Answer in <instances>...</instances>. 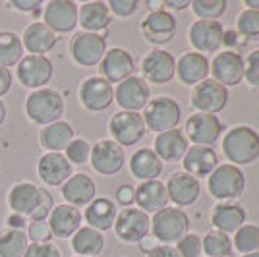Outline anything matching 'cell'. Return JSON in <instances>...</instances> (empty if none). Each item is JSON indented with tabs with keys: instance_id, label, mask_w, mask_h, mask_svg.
Segmentation results:
<instances>
[{
	"instance_id": "cell-18",
	"label": "cell",
	"mask_w": 259,
	"mask_h": 257,
	"mask_svg": "<svg viewBox=\"0 0 259 257\" xmlns=\"http://www.w3.org/2000/svg\"><path fill=\"white\" fill-rule=\"evenodd\" d=\"M186 134L194 145L211 147L223 134V124L217 114L195 112L186 120Z\"/></svg>"
},
{
	"instance_id": "cell-11",
	"label": "cell",
	"mask_w": 259,
	"mask_h": 257,
	"mask_svg": "<svg viewBox=\"0 0 259 257\" xmlns=\"http://www.w3.org/2000/svg\"><path fill=\"white\" fill-rule=\"evenodd\" d=\"M89 162L93 170L99 172L101 176H114L124 168L126 153H124V147H120L116 141L101 140L95 145H91Z\"/></svg>"
},
{
	"instance_id": "cell-3",
	"label": "cell",
	"mask_w": 259,
	"mask_h": 257,
	"mask_svg": "<svg viewBox=\"0 0 259 257\" xmlns=\"http://www.w3.org/2000/svg\"><path fill=\"white\" fill-rule=\"evenodd\" d=\"M190 219L182 209L176 207H164L153 215L151 219V232L153 238L161 244H178L184 236L188 234Z\"/></svg>"
},
{
	"instance_id": "cell-47",
	"label": "cell",
	"mask_w": 259,
	"mask_h": 257,
	"mask_svg": "<svg viewBox=\"0 0 259 257\" xmlns=\"http://www.w3.org/2000/svg\"><path fill=\"white\" fill-rule=\"evenodd\" d=\"M23 257H62L60 247L53 244V242H47V244H29Z\"/></svg>"
},
{
	"instance_id": "cell-6",
	"label": "cell",
	"mask_w": 259,
	"mask_h": 257,
	"mask_svg": "<svg viewBox=\"0 0 259 257\" xmlns=\"http://www.w3.org/2000/svg\"><path fill=\"white\" fill-rule=\"evenodd\" d=\"M107 53V37L103 33L79 31L70 41V56L77 66L93 68L101 64Z\"/></svg>"
},
{
	"instance_id": "cell-43",
	"label": "cell",
	"mask_w": 259,
	"mask_h": 257,
	"mask_svg": "<svg viewBox=\"0 0 259 257\" xmlns=\"http://www.w3.org/2000/svg\"><path fill=\"white\" fill-rule=\"evenodd\" d=\"M64 157L72 164H85L89 161V157H91V143L85 141L83 138H76L66 147Z\"/></svg>"
},
{
	"instance_id": "cell-17",
	"label": "cell",
	"mask_w": 259,
	"mask_h": 257,
	"mask_svg": "<svg viewBox=\"0 0 259 257\" xmlns=\"http://www.w3.org/2000/svg\"><path fill=\"white\" fill-rule=\"evenodd\" d=\"M99 70H101V77H105L108 83H120L134 75L136 62H134V56L126 49L112 47L105 53L99 64Z\"/></svg>"
},
{
	"instance_id": "cell-12",
	"label": "cell",
	"mask_w": 259,
	"mask_h": 257,
	"mask_svg": "<svg viewBox=\"0 0 259 257\" xmlns=\"http://www.w3.org/2000/svg\"><path fill=\"white\" fill-rule=\"evenodd\" d=\"M79 103L89 112H103L114 103V87L101 75H91L79 85Z\"/></svg>"
},
{
	"instance_id": "cell-15",
	"label": "cell",
	"mask_w": 259,
	"mask_h": 257,
	"mask_svg": "<svg viewBox=\"0 0 259 257\" xmlns=\"http://www.w3.org/2000/svg\"><path fill=\"white\" fill-rule=\"evenodd\" d=\"M114 101L122 110L140 112L141 108H145V105L151 101V91H149V85L143 77L132 75L116 85Z\"/></svg>"
},
{
	"instance_id": "cell-39",
	"label": "cell",
	"mask_w": 259,
	"mask_h": 257,
	"mask_svg": "<svg viewBox=\"0 0 259 257\" xmlns=\"http://www.w3.org/2000/svg\"><path fill=\"white\" fill-rule=\"evenodd\" d=\"M201 249L207 253V257H230L232 240L221 230H209L201 240Z\"/></svg>"
},
{
	"instance_id": "cell-1",
	"label": "cell",
	"mask_w": 259,
	"mask_h": 257,
	"mask_svg": "<svg viewBox=\"0 0 259 257\" xmlns=\"http://www.w3.org/2000/svg\"><path fill=\"white\" fill-rule=\"evenodd\" d=\"M66 112V101L53 87L35 89L25 97V116L31 124L49 126L62 120Z\"/></svg>"
},
{
	"instance_id": "cell-33",
	"label": "cell",
	"mask_w": 259,
	"mask_h": 257,
	"mask_svg": "<svg viewBox=\"0 0 259 257\" xmlns=\"http://www.w3.org/2000/svg\"><path fill=\"white\" fill-rule=\"evenodd\" d=\"M116 215H118V209H116V203L112 199H108V197H95L85 207L83 219H85V223L91 228H95L99 232H105V230H110L114 226Z\"/></svg>"
},
{
	"instance_id": "cell-52",
	"label": "cell",
	"mask_w": 259,
	"mask_h": 257,
	"mask_svg": "<svg viewBox=\"0 0 259 257\" xmlns=\"http://www.w3.org/2000/svg\"><path fill=\"white\" fill-rule=\"evenodd\" d=\"M12 83H14V75H12V72L8 70V68H2V66H0V99L10 93Z\"/></svg>"
},
{
	"instance_id": "cell-21",
	"label": "cell",
	"mask_w": 259,
	"mask_h": 257,
	"mask_svg": "<svg viewBox=\"0 0 259 257\" xmlns=\"http://www.w3.org/2000/svg\"><path fill=\"white\" fill-rule=\"evenodd\" d=\"M37 174L47 186L58 188L74 174V168L62 153H45L37 162Z\"/></svg>"
},
{
	"instance_id": "cell-42",
	"label": "cell",
	"mask_w": 259,
	"mask_h": 257,
	"mask_svg": "<svg viewBox=\"0 0 259 257\" xmlns=\"http://www.w3.org/2000/svg\"><path fill=\"white\" fill-rule=\"evenodd\" d=\"M238 33L248 37V39H257L259 37V12L257 10H246L238 16L236 22Z\"/></svg>"
},
{
	"instance_id": "cell-32",
	"label": "cell",
	"mask_w": 259,
	"mask_h": 257,
	"mask_svg": "<svg viewBox=\"0 0 259 257\" xmlns=\"http://www.w3.org/2000/svg\"><path fill=\"white\" fill-rule=\"evenodd\" d=\"M155 155L164 162H178L184 159L188 151V141L184 138L182 130L174 128L168 132L157 134L155 138Z\"/></svg>"
},
{
	"instance_id": "cell-4",
	"label": "cell",
	"mask_w": 259,
	"mask_h": 257,
	"mask_svg": "<svg viewBox=\"0 0 259 257\" xmlns=\"http://www.w3.org/2000/svg\"><path fill=\"white\" fill-rule=\"evenodd\" d=\"M141 116L145 122V128L162 134V132L178 128V122L182 118V108L172 97H155L145 105Z\"/></svg>"
},
{
	"instance_id": "cell-55",
	"label": "cell",
	"mask_w": 259,
	"mask_h": 257,
	"mask_svg": "<svg viewBox=\"0 0 259 257\" xmlns=\"http://www.w3.org/2000/svg\"><path fill=\"white\" fill-rule=\"evenodd\" d=\"M6 116H8V108H6V103H4L2 99H0V126L4 124Z\"/></svg>"
},
{
	"instance_id": "cell-48",
	"label": "cell",
	"mask_w": 259,
	"mask_h": 257,
	"mask_svg": "<svg viewBox=\"0 0 259 257\" xmlns=\"http://www.w3.org/2000/svg\"><path fill=\"white\" fill-rule=\"evenodd\" d=\"M244 77L251 87H259V51L249 53L244 62Z\"/></svg>"
},
{
	"instance_id": "cell-38",
	"label": "cell",
	"mask_w": 259,
	"mask_h": 257,
	"mask_svg": "<svg viewBox=\"0 0 259 257\" xmlns=\"http://www.w3.org/2000/svg\"><path fill=\"white\" fill-rule=\"evenodd\" d=\"M29 246L25 230L16 228H2L0 230V257H23Z\"/></svg>"
},
{
	"instance_id": "cell-23",
	"label": "cell",
	"mask_w": 259,
	"mask_h": 257,
	"mask_svg": "<svg viewBox=\"0 0 259 257\" xmlns=\"http://www.w3.org/2000/svg\"><path fill=\"white\" fill-rule=\"evenodd\" d=\"M141 35L145 37V41L155 45L168 43L176 33V18L170 12L159 10L151 12L143 22H141Z\"/></svg>"
},
{
	"instance_id": "cell-36",
	"label": "cell",
	"mask_w": 259,
	"mask_h": 257,
	"mask_svg": "<svg viewBox=\"0 0 259 257\" xmlns=\"http://www.w3.org/2000/svg\"><path fill=\"white\" fill-rule=\"evenodd\" d=\"M70 246L81 257H95L105 247V236L91 226H81L76 234L70 238Z\"/></svg>"
},
{
	"instance_id": "cell-40",
	"label": "cell",
	"mask_w": 259,
	"mask_h": 257,
	"mask_svg": "<svg viewBox=\"0 0 259 257\" xmlns=\"http://www.w3.org/2000/svg\"><path fill=\"white\" fill-rule=\"evenodd\" d=\"M232 246L236 247L240 253H253L259 251V226L244 225L234 232V242Z\"/></svg>"
},
{
	"instance_id": "cell-9",
	"label": "cell",
	"mask_w": 259,
	"mask_h": 257,
	"mask_svg": "<svg viewBox=\"0 0 259 257\" xmlns=\"http://www.w3.org/2000/svg\"><path fill=\"white\" fill-rule=\"evenodd\" d=\"M114 232L126 244H140L151 232V219L138 207H126L116 215Z\"/></svg>"
},
{
	"instance_id": "cell-19",
	"label": "cell",
	"mask_w": 259,
	"mask_h": 257,
	"mask_svg": "<svg viewBox=\"0 0 259 257\" xmlns=\"http://www.w3.org/2000/svg\"><path fill=\"white\" fill-rule=\"evenodd\" d=\"M209 72L213 74V79L221 85H238L244 79V58L236 51H223L209 64Z\"/></svg>"
},
{
	"instance_id": "cell-37",
	"label": "cell",
	"mask_w": 259,
	"mask_h": 257,
	"mask_svg": "<svg viewBox=\"0 0 259 257\" xmlns=\"http://www.w3.org/2000/svg\"><path fill=\"white\" fill-rule=\"evenodd\" d=\"M23 53L25 51H23L22 37L10 29H2L0 31V66L8 70L12 66H18L25 56Z\"/></svg>"
},
{
	"instance_id": "cell-56",
	"label": "cell",
	"mask_w": 259,
	"mask_h": 257,
	"mask_svg": "<svg viewBox=\"0 0 259 257\" xmlns=\"http://www.w3.org/2000/svg\"><path fill=\"white\" fill-rule=\"evenodd\" d=\"M246 6L249 10H257L259 12V0H246Z\"/></svg>"
},
{
	"instance_id": "cell-54",
	"label": "cell",
	"mask_w": 259,
	"mask_h": 257,
	"mask_svg": "<svg viewBox=\"0 0 259 257\" xmlns=\"http://www.w3.org/2000/svg\"><path fill=\"white\" fill-rule=\"evenodd\" d=\"M192 2H188V0H166L164 2V6H168V8H172V10H184V8H188Z\"/></svg>"
},
{
	"instance_id": "cell-41",
	"label": "cell",
	"mask_w": 259,
	"mask_h": 257,
	"mask_svg": "<svg viewBox=\"0 0 259 257\" xmlns=\"http://www.w3.org/2000/svg\"><path fill=\"white\" fill-rule=\"evenodd\" d=\"M190 6L199 20H215L217 22V18H221L227 12L228 2L227 0H194Z\"/></svg>"
},
{
	"instance_id": "cell-13",
	"label": "cell",
	"mask_w": 259,
	"mask_h": 257,
	"mask_svg": "<svg viewBox=\"0 0 259 257\" xmlns=\"http://www.w3.org/2000/svg\"><path fill=\"white\" fill-rule=\"evenodd\" d=\"M141 74L145 81L155 85H164L176 75V60L168 51L153 49L141 60Z\"/></svg>"
},
{
	"instance_id": "cell-14",
	"label": "cell",
	"mask_w": 259,
	"mask_h": 257,
	"mask_svg": "<svg viewBox=\"0 0 259 257\" xmlns=\"http://www.w3.org/2000/svg\"><path fill=\"white\" fill-rule=\"evenodd\" d=\"M228 103V89L221 83H217L215 79H203L201 83L192 89V107L197 112H205V114H217Z\"/></svg>"
},
{
	"instance_id": "cell-53",
	"label": "cell",
	"mask_w": 259,
	"mask_h": 257,
	"mask_svg": "<svg viewBox=\"0 0 259 257\" xmlns=\"http://www.w3.org/2000/svg\"><path fill=\"white\" fill-rule=\"evenodd\" d=\"M27 219L22 217V215H16V213H10L6 217V226L8 228H16V230H23V228H27Z\"/></svg>"
},
{
	"instance_id": "cell-28",
	"label": "cell",
	"mask_w": 259,
	"mask_h": 257,
	"mask_svg": "<svg viewBox=\"0 0 259 257\" xmlns=\"http://www.w3.org/2000/svg\"><path fill=\"white\" fill-rule=\"evenodd\" d=\"M136 190V199L134 203L138 205L143 213H157L166 207L168 203V193H166V186L161 180H147L141 182Z\"/></svg>"
},
{
	"instance_id": "cell-51",
	"label": "cell",
	"mask_w": 259,
	"mask_h": 257,
	"mask_svg": "<svg viewBox=\"0 0 259 257\" xmlns=\"http://www.w3.org/2000/svg\"><path fill=\"white\" fill-rule=\"evenodd\" d=\"M147 257H182L178 253V249L174 246H166V244H161V246L151 247L149 251H145Z\"/></svg>"
},
{
	"instance_id": "cell-5",
	"label": "cell",
	"mask_w": 259,
	"mask_h": 257,
	"mask_svg": "<svg viewBox=\"0 0 259 257\" xmlns=\"http://www.w3.org/2000/svg\"><path fill=\"white\" fill-rule=\"evenodd\" d=\"M207 188L215 199H221V201L238 199L246 190V176L234 164H221L211 172Z\"/></svg>"
},
{
	"instance_id": "cell-35",
	"label": "cell",
	"mask_w": 259,
	"mask_h": 257,
	"mask_svg": "<svg viewBox=\"0 0 259 257\" xmlns=\"http://www.w3.org/2000/svg\"><path fill=\"white\" fill-rule=\"evenodd\" d=\"M211 223L215 226V230L230 234L246 225V211L244 207L236 203H219L211 213Z\"/></svg>"
},
{
	"instance_id": "cell-58",
	"label": "cell",
	"mask_w": 259,
	"mask_h": 257,
	"mask_svg": "<svg viewBox=\"0 0 259 257\" xmlns=\"http://www.w3.org/2000/svg\"><path fill=\"white\" fill-rule=\"evenodd\" d=\"M74 257H81V255H74Z\"/></svg>"
},
{
	"instance_id": "cell-31",
	"label": "cell",
	"mask_w": 259,
	"mask_h": 257,
	"mask_svg": "<svg viewBox=\"0 0 259 257\" xmlns=\"http://www.w3.org/2000/svg\"><path fill=\"white\" fill-rule=\"evenodd\" d=\"M74 140H76V132L66 120H58L54 124L45 126L39 134V143L45 153H62Z\"/></svg>"
},
{
	"instance_id": "cell-2",
	"label": "cell",
	"mask_w": 259,
	"mask_h": 257,
	"mask_svg": "<svg viewBox=\"0 0 259 257\" xmlns=\"http://www.w3.org/2000/svg\"><path fill=\"white\" fill-rule=\"evenodd\" d=\"M223 153L230 164L242 166L259 159V134L249 126H234L223 138Z\"/></svg>"
},
{
	"instance_id": "cell-10",
	"label": "cell",
	"mask_w": 259,
	"mask_h": 257,
	"mask_svg": "<svg viewBox=\"0 0 259 257\" xmlns=\"http://www.w3.org/2000/svg\"><path fill=\"white\" fill-rule=\"evenodd\" d=\"M108 132L112 136V141H116L120 147L138 145L145 136V122L140 112H128L118 110L108 122Z\"/></svg>"
},
{
	"instance_id": "cell-34",
	"label": "cell",
	"mask_w": 259,
	"mask_h": 257,
	"mask_svg": "<svg viewBox=\"0 0 259 257\" xmlns=\"http://www.w3.org/2000/svg\"><path fill=\"white\" fill-rule=\"evenodd\" d=\"M130 170L141 182L157 180V176H161L162 172V161L155 155L153 149L143 147L130 157Z\"/></svg>"
},
{
	"instance_id": "cell-25",
	"label": "cell",
	"mask_w": 259,
	"mask_h": 257,
	"mask_svg": "<svg viewBox=\"0 0 259 257\" xmlns=\"http://www.w3.org/2000/svg\"><path fill=\"white\" fill-rule=\"evenodd\" d=\"M83 215L77 207L68 203L54 205L53 213L47 219V225L53 232V238H72L81 228Z\"/></svg>"
},
{
	"instance_id": "cell-20",
	"label": "cell",
	"mask_w": 259,
	"mask_h": 257,
	"mask_svg": "<svg viewBox=\"0 0 259 257\" xmlns=\"http://www.w3.org/2000/svg\"><path fill=\"white\" fill-rule=\"evenodd\" d=\"M225 41V29L215 20H197L190 27V43L199 54L217 53Z\"/></svg>"
},
{
	"instance_id": "cell-46",
	"label": "cell",
	"mask_w": 259,
	"mask_h": 257,
	"mask_svg": "<svg viewBox=\"0 0 259 257\" xmlns=\"http://www.w3.org/2000/svg\"><path fill=\"white\" fill-rule=\"evenodd\" d=\"M110 14L118 16V18H130L140 10V2L138 0H110L107 2Z\"/></svg>"
},
{
	"instance_id": "cell-24",
	"label": "cell",
	"mask_w": 259,
	"mask_h": 257,
	"mask_svg": "<svg viewBox=\"0 0 259 257\" xmlns=\"http://www.w3.org/2000/svg\"><path fill=\"white\" fill-rule=\"evenodd\" d=\"M20 37H22L23 51H27L29 54H39V56H47L49 53H53L54 47L58 45V35L43 22H33L25 25Z\"/></svg>"
},
{
	"instance_id": "cell-44",
	"label": "cell",
	"mask_w": 259,
	"mask_h": 257,
	"mask_svg": "<svg viewBox=\"0 0 259 257\" xmlns=\"http://www.w3.org/2000/svg\"><path fill=\"white\" fill-rule=\"evenodd\" d=\"M27 240L31 244H47L53 242V232L45 221H35V223H27Z\"/></svg>"
},
{
	"instance_id": "cell-8",
	"label": "cell",
	"mask_w": 259,
	"mask_h": 257,
	"mask_svg": "<svg viewBox=\"0 0 259 257\" xmlns=\"http://www.w3.org/2000/svg\"><path fill=\"white\" fill-rule=\"evenodd\" d=\"M45 193H47V190L37 186L35 182L20 180V182L12 184L8 195H6V203H8L12 213L22 215L29 221L35 215V211L39 209V205L43 203Z\"/></svg>"
},
{
	"instance_id": "cell-57",
	"label": "cell",
	"mask_w": 259,
	"mask_h": 257,
	"mask_svg": "<svg viewBox=\"0 0 259 257\" xmlns=\"http://www.w3.org/2000/svg\"><path fill=\"white\" fill-rule=\"evenodd\" d=\"M242 257H259V251H253V253H244Z\"/></svg>"
},
{
	"instance_id": "cell-16",
	"label": "cell",
	"mask_w": 259,
	"mask_h": 257,
	"mask_svg": "<svg viewBox=\"0 0 259 257\" xmlns=\"http://www.w3.org/2000/svg\"><path fill=\"white\" fill-rule=\"evenodd\" d=\"M43 23L58 33H72L77 27V4L72 0H51L43 6Z\"/></svg>"
},
{
	"instance_id": "cell-26",
	"label": "cell",
	"mask_w": 259,
	"mask_h": 257,
	"mask_svg": "<svg viewBox=\"0 0 259 257\" xmlns=\"http://www.w3.org/2000/svg\"><path fill=\"white\" fill-rule=\"evenodd\" d=\"M184 172H188L194 178H207L211 172L219 166V159L213 147H203V145H192L188 147L182 159Z\"/></svg>"
},
{
	"instance_id": "cell-22",
	"label": "cell",
	"mask_w": 259,
	"mask_h": 257,
	"mask_svg": "<svg viewBox=\"0 0 259 257\" xmlns=\"http://www.w3.org/2000/svg\"><path fill=\"white\" fill-rule=\"evenodd\" d=\"M97 195V184L95 180L85 174V172H79V174H72L64 184H62V197L68 205L72 207H87L95 199Z\"/></svg>"
},
{
	"instance_id": "cell-27",
	"label": "cell",
	"mask_w": 259,
	"mask_h": 257,
	"mask_svg": "<svg viewBox=\"0 0 259 257\" xmlns=\"http://www.w3.org/2000/svg\"><path fill=\"white\" fill-rule=\"evenodd\" d=\"M166 186V193H168V199L174 201V205L178 207H186V205H192L197 201L199 192H201V186L199 180L190 176L188 172H176L168 178Z\"/></svg>"
},
{
	"instance_id": "cell-50",
	"label": "cell",
	"mask_w": 259,
	"mask_h": 257,
	"mask_svg": "<svg viewBox=\"0 0 259 257\" xmlns=\"http://www.w3.org/2000/svg\"><path fill=\"white\" fill-rule=\"evenodd\" d=\"M134 199H136V190L132 186H128V184L120 186L118 192H116V203L124 205V209H126V207H132Z\"/></svg>"
},
{
	"instance_id": "cell-30",
	"label": "cell",
	"mask_w": 259,
	"mask_h": 257,
	"mask_svg": "<svg viewBox=\"0 0 259 257\" xmlns=\"http://www.w3.org/2000/svg\"><path fill=\"white\" fill-rule=\"evenodd\" d=\"M112 22V14L108 10L107 2H85L77 8V23L83 27V31L89 33H103L108 29Z\"/></svg>"
},
{
	"instance_id": "cell-49",
	"label": "cell",
	"mask_w": 259,
	"mask_h": 257,
	"mask_svg": "<svg viewBox=\"0 0 259 257\" xmlns=\"http://www.w3.org/2000/svg\"><path fill=\"white\" fill-rule=\"evenodd\" d=\"M43 2L41 0H10L8 2V8L16 12H22V14H39L43 10Z\"/></svg>"
},
{
	"instance_id": "cell-29",
	"label": "cell",
	"mask_w": 259,
	"mask_h": 257,
	"mask_svg": "<svg viewBox=\"0 0 259 257\" xmlns=\"http://www.w3.org/2000/svg\"><path fill=\"white\" fill-rule=\"evenodd\" d=\"M176 74H178V79L182 81L184 85L195 87L203 79H207V75H209V60H207L205 54L186 53L176 62Z\"/></svg>"
},
{
	"instance_id": "cell-7",
	"label": "cell",
	"mask_w": 259,
	"mask_h": 257,
	"mask_svg": "<svg viewBox=\"0 0 259 257\" xmlns=\"http://www.w3.org/2000/svg\"><path fill=\"white\" fill-rule=\"evenodd\" d=\"M54 75L53 60L49 56H39V54H25L20 64L16 66V77L23 87L27 89H43L51 83Z\"/></svg>"
},
{
	"instance_id": "cell-45",
	"label": "cell",
	"mask_w": 259,
	"mask_h": 257,
	"mask_svg": "<svg viewBox=\"0 0 259 257\" xmlns=\"http://www.w3.org/2000/svg\"><path fill=\"white\" fill-rule=\"evenodd\" d=\"M176 249L182 257H199V253L203 251L201 249V238L197 234H186L176 244Z\"/></svg>"
}]
</instances>
